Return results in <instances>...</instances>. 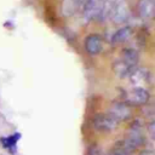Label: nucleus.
Instances as JSON below:
<instances>
[{
  "label": "nucleus",
  "instance_id": "5",
  "mask_svg": "<svg viewBox=\"0 0 155 155\" xmlns=\"http://www.w3.org/2000/svg\"><path fill=\"white\" fill-rule=\"evenodd\" d=\"M125 101L131 105H143L149 101V92L143 87H132L126 91Z\"/></svg>",
  "mask_w": 155,
  "mask_h": 155
},
{
  "label": "nucleus",
  "instance_id": "11",
  "mask_svg": "<svg viewBox=\"0 0 155 155\" xmlns=\"http://www.w3.org/2000/svg\"><path fill=\"white\" fill-rule=\"evenodd\" d=\"M133 68L134 67H131L130 64H127L126 62H124L121 58L117 59V61H115L114 64H113V70H114L115 75L117 78H120V79L128 78V75L131 74V71H132Z\"/></svg>",
  "mask_w": 155,
  "mask_h": 155
},
{
  "label": "nucleus",
  "instance_id": "10",
  "mask_svg": "<svg viewBox=\"0 0 155 155\" xmlns=\"http://www.w3.org/2000/svg\"><path fill=\"white\" fill-rule=\"evenodd\" d=\"M133 31H132V28L131 27H122L120 29H117L113 36H111V42L114 45H120V44H124L126 42L127 40L131 39Z\"/></svg>",
  "mask_w": 155,
  "mask_h": 155
},
{
  "label": "nucleus",
  "instance_id": "15",
  "mask_svg": "<svg viewBox=\"0 0 155 155\" xmlns=\"http://www.w3.org/2000/svg\"><path fill=\"white\" fill-rule=\"evenodd\" d=\"M148 131H149V134L153 139H155V121H151L149 125H148Z\"/></svg>",
  "mask_w": 155,
  "mask_h": 155
},
{
  "label": "nucleus",
  "instance_id": "8",
  "mask_svg": "<svg viewBox=\"0 0 155 155\" xmlns=\"http://www.w3.org/2000/svg\"><path fill=\"white\" fill-rule=\"evenodd\" d=\"M85 0H63L61 5V11L64 17L74 16L79 10L82 8Z\"/></svg>",
  "mask_w": 155,
  "mask_h": 155
},
{
  "label": "nucleus",
  "instance_id": "4",
  "mask_svg": "<svg viewBox=\"0 0 155 155\" xmlns=\"http://www.w3.org/2000/svg\"><path fill=\"white\" fill-rule=\"evenodd\" d=\"M128 81L133 87H145L150 82V71L143 67H134L128 75Z\"/></svg>",
  "mask_w": 155,
  "mask_h": 155
},
{
  "label": "nucleus",
  "instance_id": "7",
  "mask_svg": "<svg viewBox=\"0 0 155 155\" xmlns=\"http://www.w3.org/2000/svg\"><path fill=\"white\" fill-rule=\"evenodd\" d=\"M84 46H85V50L87 53L96 56V54H99L103 50V40L99 35L91 34L85 39Z\"/></svg>",
  "mask_w": 155,
  "mask_h": 155
},
{
  "label": "nucleus",
  "instance_id": "2",
  "mask_svg": "<svg viewBox=\"0 0 155 155\" xmlns=\"http://www.w3.org/2000/svg\"><path fill=\"white\" fill-rule=\"evenodd\" d=\"M119 122L111 117L108 113L107 114H97L93 120H92V126L96 131L103 132V133H109L113 132L114 130L117 128Z\"/></svg>",
  "mask_w": 155,
  "mask_h": 155
},
{
  "label": "nucleus",
  "instance_id": "3",
  "mask_svg": "<svg viewBox=\"0 0 155 155\" xmlns=\"http://www.w3.org/2000/svg\"><path fill=\"white\" fill-rule=\"evenodd\" d=\"M108 114L111 117H114L117 122H120L128 120L132 115V110L130 104H127L126 102H114L110 104L108 109Z\"/></svg>",
  "mask_w": 155,
  "mask_h": 155
},
{
  "label": "nucleus",
  "instance_id": "16",
  "mask_svg": "<svg viewBox=\"0 0 155 155\" xmlns=\"http://www.w3.org/2000/svg\"><path fill=\"white\" fill-rule=\"evenodd\" d=\"M108 155H128V154H126V153H122V151H120V150H117V149H113Z\"/></svg>",
  "mask_w": 155,
  "mask_h": 155
},
{
  "label": "nucleus",
  "instance_id": "1",
  "mask_svg": "<svg viewBox=\"0 0 155 155\" xmlns=\"http://www.w3.org/2000/svg\"><path fill=\"white\" fill-rule=\"evenodd\" d=\"M130 17V8L125 0H111V7H110V15L109 18L116 23L121 24L125 23Z\"/></svg>",
  "mask_w": 155,
  "mask_h": 155
},
{
  "label": "nucleus",
  "instance_id": "6",
  "mask_svg": "<svg viewBox=\"0 0 155 155\" xmlns=\"http://www.w3.org/2000/svg\"><path fill=\"white\" fill-rule=\"evenodd\" d=\"M102 1L101 0H85L82 6V17L86 22L98 18L102 8Z\"/></svg>",
  "mask_w": 155,
  "mask_h": 155
},
{
  "label": "nucleus",
  "instance_id": "13",
  "mask_svg": "<svg viewBox=\"0 0 155 155\" xmlns=\"http://www.w3.org/2000/svg\"><path fill=\"white\" fill-rule=\"evenodd\" d=\"M19 137H21V134L16 133V134H13V136H10V137H7V138H4V139H2L4 147H5V148H10V147L16 145V143H17V140H18Z\"/></svg>",
  "mask_w": 155,
  "mask_h": 155
},
{
  "label": "nucleus",
  "instance_id": "14",
  "mask_svg": "<svg viewBox=\"0 0 155 155\" xmlns=\"http://www.w3.org/2000/svg\"><path fill=\"white\" fill-rule=\"evenodd\" d=\"M88 155H105V154L103 153V150L99 147L92 145V147L88 148Z\"/></svg>",
  "mask_w": 155,
  "mask_h": 155
},
{
  "label": "nucleus",
  "instance_id": "9",
  "mask_svg": "<svg viewBox=\"0 0 155 155\" xmlns=\"http://www.w3.org/2000/svg\"><path fill=\"white\" fill-rule=\"evenodd\" d=\"M138 13L144 19H150L155 16V0H139Z\"/></svg>",
  "mask_w": 155,
  "mask_h": 155
},
{
  "label": "nucleus",
  "instance_id": "12",
  "mask_svg": "<svg viewBox=\"0 0 155 155\" xmlns=\"http://www.w3.org/2000/svg\"><path fill=\"white\" fill-rule=\"evenodd\" d=\"M124 62H126L127 64H130L131 67H136L137 63H138V58H139V54L138 52L132 48V47H127L125 48L122 52H121V57H120Z\"/></svg>",
  "mask_w": 155,
  "mask_h": 155
}]
</instances>
